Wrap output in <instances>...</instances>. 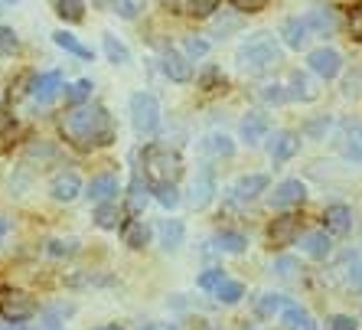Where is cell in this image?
Returning a JSON list of instances; mask_svg holds the SVG:
<instances>
[{
	"mask_svg": "<svg viewBox=\"0 0 362 330\" xmlns=\"http://www.w3.org/2000/svg\"><path fill=\"white\" fill-rule=\"evenodd\" d=\"M59 127L76 151H95L115 141V121L105 105H76L59 118Z\"/></svg>",
	"mask_w": 362,
	"mask_h": 330,
	"instance_id": "1",
	"label": "cell"
},
{
	"mask_svg": "<svg viewBox=\"0 0 362 330\" xmlns=\"http://www.w3.org/2000/svg\"><path fill=\"white\" fill-rule=\"evenodd\" d=\"M235 62H238L242 72H248V76H264V72H271V69H278L281 46H278V40H274L271 33L258 30V33H252L242 46H238Z\"/></svg>",
	"mask_w": 362,
	"mask_h": 330,
	"instance_id": "2",
	"label": "cell"
},
{
	"mask_svg": "<svg viewBox=\"0 0 362 330\" xmlns=\"http://www.w3.org/2000/svg\"><path fill=\"white\" fill-rule=\"evenodd\" d=\"M144 173L151 177V183H177L183 173V161L173 147L147 144L144 147Z\"/></svg>",
	"mask_w": 362,
	"mask_h": 330,
	"instance_id": "3",
	"label": "cell"
},
{
	"mask_svg": "<svg viewBox=\"0 0 362 330\" xmlns=\"http://www.w3.org/2000/svg\"><path fill=\"white\" fill-rule=\"evenodd\" d=\"M131 125L137 135H153L160 127V102L151 92H134L131 95Z\"/></svg>",
	"mask_w": 362,
	"mask_h": 330,
	"instance_id": "4",
	"label": "cell"
},
{
	"mask_svg": "<svg viewBox=\"0 0 362 330\" xmlns=\"http://www.w3.org/2000/svg\"><path fill=\"white\" fill-rule=\"evenodd\" d=\"M36 311H40L36 301L30 295H23V291H13V295H7L0 301V317L7 324H23V321H30Z\"/></svg>",
	"mask_w": 362,
	"mask_h": 330,
	"instance_id": "5",
	"label": "cell"
},
{
	"mask_svg": "<svg viewBox=\"0 0 362 330\" xmlns=\"http://www.w3.org/2000/svg\"><path fill=\"white\" fill-rule=\"evenodd\" d=\"M297 236H300V216H294V212H284V216H278V220L268 226V242H271V249H287V246H294Z\"/></svg>",
	"mask_w": 362,
	"mask_h": 330,
	"instance_id": "6",
	"label": "cell"
},
{
	"mask_svg": "<svg viewBox=\"0 0 362 330\" xmlns=\"http://www.w3.org/2000/svg\"><path fill=\"white\" fill-rule=\"evenodd\" d=\"M337 147L346 161H353V164L362 161V125L359 121H343V125H339Z\"/></svg>",
	"mask_w": 362,
	"mask_h": 330,
	"instance_id": "7",
	"label": "cell"
},
{
	"mask_svg": "<svg viewBox=\"0 0 362 330\" xmlns=\"http://www.w3.org/2000/svg\"><path fill=\"white\" fill-rule=\"evenodd\" d=\"M307 66L320 79H337L339 69H343V56H339L337 50H329V46H320V50H313L310 56H307Z\"/></svg>",
	"mask_w": 362,
	"mask_h": 330,
	"instance_id": "8",
	"label": "cell"
},
{
	"mask_svg": "<svg viewBox=\"0 0 362 330\" xmlns=\"http://www.w3.org/2000/svg\"><path fill=\"white\" fill-rule=\"evenodd\" d=\"M264 190H268V177H264V173H248V177H238L235 183H232L228 200H235V203H248V200H255V196L264 193Z\"/></svg>",
	"mask_w": 362,
	"mask_h": 330,
	"instance_id": "9",
	"label": "cell"
},
{
	"mask_svg": "<svg viewBox=\"0 0 362 330\" xmlns=\"http://www.w3.org/2000/svg\"><path fill=\"white\" fill-rule=\"evenodd\" d=\"M303 23H307V30L317 36H329V33H337V10L329 7V4H320V7H313L307 17H303Z\"/></svg>",
	"mask_w": 362,
	"mask_h": 330,
	"instance_id": "10",
	"label": "cell"
},
{
	"mask_svg": "<svg viewBox=\"0 0 362 330\" xmlns=\"http://www.w3.org/2000/svg\"><path fill=\"white\" fill-rule=\"evenodd\" d=\"M303 196H307V186L300 180H284V183L274 186V193H271V206L274 210H291V206H300Z\"/></svg>",
	"mask_w": 362,
	"mask_h": 330,
	"instance_id": "11",
	"label": "cell"
},
{
	"mask_svg": "<svg viewBox=\"0 0 362 330\" xmlns=\"http://www.w3.org/2000/svg\"><path fill=\"white\" fill-rule=\"evenodd\" d=\"M49 193H52V200H59V203H72V200L82 193V180H78V173H72V170H62V173H56V177L49 180Z\"/></svg>",
	"mask_w": 362,
	"mask_h": 330,
	"instance_id": "12",
	"label": "cell"
},
{
	"mask_svg": "<svg viewBox=\"0 0 362 330\" xmlns=\"http://www.w3.org/2000/svg\"><path fill=\"white\" fill-rule=\"evenodd\" d=\"M268 131H271V121H268V115H262V111L245 115L242 125H238V135H242L245 144H262L264 137H268Z\"/></svg>",
	"mask_w": 362,
	"mask_h": 330,
	"instance_id": "13",
	"label": "cell"
},
{
	"mask_svg": "<svg viewBox=\"0 0 362 330\" xmlns=\"http://www.w3.org/2000/svg\"><path fill=\"white\" fill-rule=\"evenodd\" d=\"M323 232L327 236H346L349 229H353V210L349 206H343V203H333V206H327V212H323Z\"/></svg>",
	"mask_w": 362,
	"mask_h": 330,
	"instance_id": "14",
	"label": "cell"
},
{
	"mask_svg": "<svg viewBox=\"0 0 362 330\" xmlns=\"http://www.w3.org/2000/svg\"><path fill=\"white\" fill-rule=\"evenodd\" d=\"M297 151H300V137H297L294 131H278V135L268 141V154H271V161L274 164L291 161Z\"/></svg>",
	"mask_w": 362,
	"mask_h": 330,
	"instance_id": "15",
	"label": "cell"
},
{
	"mask_svg": "<svg viewBox=\"0 0 362 330\" xmlns=\"http://www.w3.org/2000/svg\"><path fill=\"white\" fill-rule=\"evenodd\" d=\"M115 193H118V177H115V173H98V177H92L88 180V186H85V196H88L95 206L111 203Z\"/></svg>",
	"mask_w": 362,
	"mask_h": 330,
	"instance_id": "16",
	"label": "cell"
},
{
	"mask_svg": "<svg viewBox=\"0 0 362 330\" xmlns=\"http://www.w3.org/2000/svg\"><path fill=\"white\" fill-rule=\"evenodd\" d=\"M59 92H62V72L59 69H49V72H42V76L33 79V98L40 105H49Z\"/></svg>",
	"mask_w": 362,
	"mask_h": 330,
	"instance_id": "17",
	"label": "cell"
},
{
	"mask_svg": "<svg viewBox=\"0 0 362 330\" xmlns=\"http://www.w3.org/2000/svg\"><path fill=\"white\" fill-rule=\"evenodd\" d=\"M216 196V177H212V170H199L193 180V186H189V203L196 206V210H202V206H209V200Z\"/></svg>",
	"mask_w": 362,
	"mask_h": 330,
	"instance_id": "18",
	"label": "cell"
},
{
	"mask_svg": "<svg viewBox=\"0 0 362 330\" xmlns=\"http://www.w3.org/2000/svg\"><path fill=\"white\" fill-rule=\"evenodd\" d=\"M278 33L284 36V46H287V50H303V46H307V40H310V30H307V23H303L300 17L281 20Z\"/></svg>",
	"mask_w": 362,
	"mask_h": 330,
	"instance_id": "19",
	"label": "cell"
},
{
	"mask_svg": "<svg viewBox=\"0 0 362 330\" xmlns=\"http://www.w3.org/2000/svg\"><path fill=\"white\" fill-rule=\"evenodd\" d=\"M163 72H167V79H173V82H189V79H193V66H189V59L177 50L163 52Z\"/></svg>",
	"mask_w": 362,
	"mask_h": 330,
	"instance_id": "20",
	"label": "cell"
},
{
	"mask_svg": "<svg viewBox=\"0 0 362 330\" xmlns=\"http://www.w3.org/2000/svg\"><path fill=\"white\" fill-rule=\"evenodd\" d=\"M337 271H339V278H343L346 288H353V291L362 288V258H359V255H353V252L339 255Z\"/></svg>",
	"mask_w": 362,
	"mask_h": 330,
	"instance_id": "21",
	"label": "cell"
},
{
	"mask_svg": "<svg viewBox=\"0 0 362 330\" xmlns=\"http://www.w3.org/2000/svg\"><path fill=\"white\" fill-rule=\"evenodd\" d=\"M281 324H284V330H317L310 311H303L300 305H291V301L281 307Z\"/></svg>",
	"mask_w": 362,
	"mask_h": 330,
	"instance_id": "22",
	"label": "cell"
},
{
	"mask_svg": "<svg viewBox=\"0 0 362 330\" xmlns=\"http://www.w3.org/2000/svg\"><path fill=\"white\" fill-rule=\"evenodd\" d=\"M121 236H124V246H131V249H144L147 242H151V226H147L144 220H131V222H124Z\"/></svg>",
	"mask_w": 362,
	"mask_h": 330,
	"instance_id": "23",
	"label": "cell"
},
{
	"mask_svg": "<svg viewBox=\"0 0 362 330\" xmlns=\"http://www.w3.org/2000/svg\"><path fill=\"white\" fill-rule=\"evenodd\" d=\"M300 246H303V252L310 255V258H327L329 249H333V242H329V236L320 229V232H307V236L300 239Z\"/></svg>",
	"mask_w": 362,
	"mask_h": 330,
	"instance_id": "24",
	"label": "cell"
},
{
	"mask_svg": "<svg viewBox=\"0 0 362 330\" xmlns=\"http://www.w3.org/2000/svg\"><path fill=\"white\" fill-rule=\"evenodd\" d=\"M183 222L180 220H163L160 226H157V236H160V246L163 249H180L183 246Z\"/></svg>",
	"mask_w": 362,
	"mask_h": 330,
	"instance_id": "25",
	"label": "cell"
},
{
	"mask_svg": "<svg viewBox=\"0 0 362 330\" xmlns=\"http://www.w3.org/2000/svg\"><path fill=\"white\" fill-rule=\"evenodd\" d=\"M212 246L219 249V252H245V246H248V239H245V232H235V229H222L219 236L212 239Z\"/></svg>",
	"mask_w": 362,
	"mask_h": 330,
	"instance_id": "26",
	"label": "cell"
},
{
	"mask_svg": "<svg viewBox=\"0 0 362 330\" xmlns=\"http://www.w3.org/2000/svg\"><path fill=\"white\" fill-rule=\"evenodd\" d=\"M287 98H303V102H313L317 98V89H313V82L303 72H291V79H287Z\"/></svg>",
	"mask_w": 362,
	"mask_h": 330,
	"instance_id": "27",
	"label": "cell"
},
{
	"mask_svg": "<svg viewBox=\"0 0 362 330\" xmlns=\"http://www.w3.org/2000/svg\"><path fill=\"white\" fill-rule=\"evenodd\" d=\"M202 147H206V154H212V157H232V154H235V141L228 135H219V131L206 135Z\"/></svg>",
	"mask_w": 362,
	"mask_h": 330,
	"instance_id": "28",
	"label": "cell"
},
{
	"mask_svg": "<svg viewBox=\"0 0 362 330\" xmlns=\"http://www.w3.org/2000/svg\"><path fill=\"white\" fill-rule=\"evenodd\" d=\"M52 40H56V46L66 52H72V56H78V59H92V50L85 46V42H78L72 33H66V30H59V33H52Z\"/></svg>",
	"mask_w": 362,
	"mask_h": 330,
	"instance_id": "29",
	"label": "cell"
},
{
	"mask_svg": "<svg viewBox=\"0 0 362 330\" xmlns=\"http://www.w3.org/2000/svg\"><path fill=\"white\" fill-rule=\"evenodd\" d=\"M52 7H56V13H59L66 23H82V17H85L82 0H52Z\"/></svg>",
	"mask_w": 362,
	"mask_h": 330,
	"instance_id": "30",
	"label": "cell"
},
{
	"mask_svg": "<svg viewBox=\"0 0 362 330\" xmlns=\"http://www.w3.org/2000/svg\"><path fill=\"white\" fill-rule=\"evenodd\" d=\"M212 295H216V301H219V305H238V301H242V295H245V288H242V281H222L219 288L212 291Z\"/></svg>",
	"mask_w": 362,
	"mask_h": 330,
	"instance_id": "31",
	"label": "cell"
},
{
	"mask_svg": "<svg viewBox=\"0 0 362 330\" xmlns=\"http://www.w3.org/2000/svg\"><path fill=\"white\" fill-rule=\"evenodd\" d=\"M88 98H92V82H88V79H78V82H72L66 89V102L72 105V108H76V105H85Z\"/></svg>",
	"mask_w": 362,
	"mask_h": 330,
	"instance_id": "32",
	"label": "cell"
},
{
	"mask_svg": "<svg viewBox=\"0 0 362 330\" xmlns=\"http://www.w3.org/2000/svg\"><path fill=\"white\" fill-rule=\"evenodd\" d=\"M95 222H98L101 229H118L121 210L115 203H98V210H95Z\"/></svg>",
	"mask_w": 362,
	"mask_h": 330,
	"instance_id": "33",
	"label": "cell"
},
{
	"mask_svg": "<svg viewBox=\"0 0 362 330\" xmlns=\"http://www.w3.org/2000/svg\"><path fill=\"white\" fill-rule=\"evenodd\" d=\"M284 305H287V297H281V295H262L258 305H255V314L258 317H274V314H281Z\"/></svg>",
	"mask_w": 362,
	"mask_h": 330,
	"instance_id": "34",
	"label": "cell"
},
{
	"mask_svg": "<svg viewBox=\"0 0 362 330\" xmlns=\"http://www.w3.org/2000/svg\"><path fill=\"white\" fill-rule=\"evenodd\" d=\"M151 190L157 193V203H160L163 210H173V206L180 203V190H177V183H151Z\"/></svg>",
	"mask_w": 362,
	"mask_h": 330,
	"instance_id": "35",
	"label": "cell"
},
{
	"mask_svg": "<svg viewBox=\"0 0 362 330\" xmlns=\"http://www.w3.org/2000/svg\"><path fill=\"white\" fill-rule=\"evenodd\" d=\"M105 52H108V59L115 62V66H124V62H131V52H127V46L121 40H115V36H105Z\"/></svg>",
	"mask_w": 362,
	"mask_h": 330,
	"instance_id": "36",
	"label": "cell"
},
{
	"mask_svg": "<svg viewBox=\"0 0 362 330\" xmlns=\"http://www.w3.org/2000/svg\"><path fill=\"white\" fill-rule=\"evenodd\" d=\"M222 281H226V271H222V268H209V271H202V275H199V288L202 291H216Z\"/></svg>",
	"mask_w": 362,
	"mask_h": 330,
	"instance_id": "37",
	"label": "cell"
},
{
	"mask_svg": "<svg viewBox=\"0 0 362 330\" xmlns=\"http://www.w3.org/2000/svg\"><path fill=\"white\" fill-rule=\"evenodd\" d=\"M17 46H20L17 33H13L10 26H0V56H13V52H17Z\"/></svg>",
	"mask_w": 362,
	"mask_h": 330,
	"instance_id": "38",
	"label": "cell"
},
{
	"mask_svg": "<svg viewBox=\"0 0 362 330\" xmlns=\"http://www.w3.org/2000/svg\"><path fill=\"white\" fill-rule=\"evenodd\" d=\"M183 50H186V56H193V59H199V56H206V52H209V42L199 40V36H189V40L183 42Z\"/></svg>",
	"mask_w": 362,
	"mask_h": 330,
	"instance_id": "39",
	"label": "cell"
},
{
	"mask_svg": "<svg viewBox=\"0 0 362 330\" xmlns=\"http://www.w3.org/2000/svg\"><path fill=\"white\" fill-rule=\"evenodd\" d=\"M137 10H141V0H115V13L124 20H134Z\"/></svg>",
	"mask_w": 362,
	"mask_h": 330,
	"instance_id": "40",
	"label": "cell"
},
{
	"mask_svg": "<svg viewBox=\"0 0 362 330\" xmlns=\"http://www.w3.org/2000/svg\"><path fill=\"white\" fill-rule=\"evenodd\" d=\"M262 98H264V102H274V105L291 102V98H287V89H284V85H264V89H262Z\"/></svg>",
	"mask_w": 362,
	"mask_h": 330,
	"instance_id": "41",
	"label": "cell"
},
{
	"mask_svg": "<svg viewBox=\"0 0 362 330\" xmlns=\"http://www.w3.org/2000/svg\"><path fill=\"white\" fill-rule=\"evenodd\" d=\"M349 33H353V40L362 42V0L353 4V10H349Z\"/></svg>",
	"mask_w": 362,
	"mask_h": 330,
	"instance_id": "42",
	"label": "cell"
},
{
	"mask_svg": "<svg viewBox=\"0 0 362 330\" xmlns=\"http://www.w3.org/2000/svg\"><path fill=\"white\" fill-rule=\"evenodd\" d=\"M359 324H356V317H349V314H333L327 321V330H356Z\"/></svg>",
	"mask_w": 362,
	"mask_h": 330,
	"instance_id": "43",
	"label": "cell"
},
{
	"mask_svg": "<svg viewBox=\"0 0 362 330\" xmlns=\"http://www.w3.org/2000/svg\"><path fill=\"white\" fill-rule=\"evenodd\" d=\"M46 252L56 255V258H62V255H76V242H72V239H66V242H62V239H52Z\"/></svg>",
	"mask_w": 362,
	"mask_h": 330,
	"instance_id": "44",
	"label": "cell"
},
{
	"mask_svg": "<svg viewBox=\"0 0 362 330\" xmlns=\"http://www.w3.org/2000/svg\"><path fill=\"white\" fill-rule=\"evenodd\" d=\"M216 7H219V0H189V13L193 17H209Z\"/></svg>",
	"mask_w": 362,
	"mask_h": 330,
	"instance_id": "45",
	"label": "cell"
},
{
	"mask_svg": "<svg viewBox=\"0 0 362 330\" xmlns=\"http://www.w3.org/2000/svg\"><path fill=\"white\" fill-rule=\"evenodd\" d=\"M144 203H147V193L141 190V180H134L131 183V212H141Z\"/></svg>",
	"mask_w": 362,
	"mask_h": 330,
	"instance_id": "46",
	"label": "cell"
},
{
	"mask_svg": "<svg viewBox=\"0 0 362 330\" xmlns=\"http://www.w3.org/2000/svg\"><path fill=\"white\" fill-rule=\"evenodd\" d=\"M274 271H278V275H284V278H291V275H294V271H300V262H297V258H278V262H274Z\"/></svg>",
	"mask_w": 362,
	"mask_h": 330,
	"instance_id": "47",
	"label": "cell"
},
{
	"mask_svg": "<svg viewBox=\"0 0 362 330\" xmlns=\"http://www.w3.org/2000/svg\"><path fill=\"white\" fill-rule=\"evenodd\" d=\"M238 10H245V13H255V10H262L268 0H232Z\"/></svg>",
	"mask_w": 362,
	"mask_h": 330,
	"instance_id": "48",
	"label": "cell"
},
{
	"mask_svg": "<svg viewBox=\"0 0 362 330\" xmlns=\"http://www.w3.org/2000/svg\"><path fill=\"white\" fill-rule=\"evenodd\" d=\"M219 79H222L219 69H209V72L202 76V85H206V89H212V82H219Z\"/></svg>",
	"mask_w": 362,
	"mask_h": 330,
	"instance_id": "49",
	"label": "cell"
},
{
	"mask_svg": "<svg viewBox=\"0 0 362 330\" xmlns=\"http://www.w3.org/2000/svg\"><path fill=\"white\" fill-rule=\"evenodd\" d=\"M10 229H13V222H10L7 216H0V242H4V239L10 236Z\"/></svg>",
	"mask_w": 362,
	"mask_h": 330,
	"instance_id": "50",
	"label": "cell"
},
{
	"mask_svg": "<svg viewBox=\"0 0 362 330\" xmlns=\"http://www.w3.org/2000/svg\"><path fill=\"white\" fill-rule=\"evenodd\" d=\"M95 330H121L118 324H101V327H95Z\"/></svg>",
	"mask_w": 362,
	"mask_h": 330,
	"instance_id": "51",
	"label": "cell"
},
{
	"mask_svg": "<svg viewBox=\"0 0 362 330\" xmlns=\"http://www.w3.org/2000/svg\"><path fill=\"white\" fill-rule=\"evenodd\" d=\"M0 330H23V324H7V327H0Z\"/></svg>",
	"mask_w": 362,
	"mask_h": 330,
	"instance_id": "52",
	"label": "cell"
},
{
	"mask_svg": "<svg viewBox=\"0 0 362 330\" xmlns=\"http://www.w3.org/2000/svg\"><path fill=\"white\" fill-rule=\"evenodd\" d=\"M0 4H17V0H0Z\"/></svg>",
	"mask_w": 362,
	"mask_h": 330,
	"instance_id": "53",
	"label": "cell"
},
{
	"mask_svg": "<svg viewBox=\"0 0 362 330\" xmlns=\"http://www.w3.org/2000/svg\"><path fill=\"white\" fill-rule=\"evenodd\" d=\"M141 330H153V327H141Z\"/></svg>",
	"mask_w": 362,
	"mask_h": 330,
	"instance_id": "54",
	"label": "cell"
},
{
	"mask_svg": "<svg viewBox=\"0 0 362 330\" xmlns=\"http://www.w3.org/2000/svg\"><path fill=\"white\" fill-rule=\"evenodd\" d=\"M95 4H105V0H95Z\"/></svg>",
	"mask_w": 362,
	"mask_h": 330,
	"instance_id": "55",
	"label": "cell"
}]
</instances>
